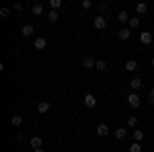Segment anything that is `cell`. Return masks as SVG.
<instances>
[{"label":"cell","instance_id":"obj_13","mask_svg":"<svg viewBox=\"0 0 154 152\" xmlns=\"http://www.w3.org/2000/svg\"><path fill=\"white\" fill-rule=\"evenodd\" d=\"M11 126L12 128H21V126H23V117L21 115H12L11 117Z\"/></svg>","mask_w":154,"mask_h":152},{"label":"cell","instance_id":"obj_7","mask_svg":"<svg viewBox=\"0 0 154 152\" xmlns=\"http://www.w3.org/2000/svg\"><path fill=\"white\" fill-rule=\"evenodd\" d=\"M95 132H97V136L105 138V136H109V132H111V129H109V126H107V123H99Z\"/></svg>","mask_w":154,"mask_h":152},{"label":"cell","instance_id":"obj_26","mask_svg":"<svg viewBox=\"0 0 154 152\" xmlns=\"http://www.w3.org/2000/svg\"><path fill=\"white\" fill-rule=\"evenodd\" d=\"M82 8H84V11L93 8V0H82Z\"/></svg>","mask_w":154,"mask_h":152},{"label":"cell","instance_id":"obj_32","mask_svg":"<svg viewBox=\"0 0 154 152\" xmlns=\"http://www.w3.org/2000/svg\"><path fill=\"white\" fill-rule=\"evenodd\" d=\"M150 64H152V66H154V58H152V60H150Z\"/></svg>","mask_w":154,"mask_h":152},{"label":"cell","instance_id":"obj_8","mask_svg":"<svg viewBox=\"0 0 154 152\" xmlns=\"http://www.w3.org/2000/svg\"><path fill=\"white\" fill-rule=\"evenodd\" d=\"M93 25H95V29H99V31H103V29L107 27L105 17H101V14H99V17H95V21H93Z\"/></svg>","mask_w":154,"mask_h":152},{"label":"cell","instance_id":"obj_6","mask_svg":"<svg viewBox=\"0 0 154 152\" xmlns=\"http://www.w3.org/2000/svg\"><path fill=\"white\" fill-rule=\"evenodd\" d=\"M21 35L23 37H33L35 35V27H33V25H23V29H21Z\"/></svg>","mask_w":154,"mask_h":152},{"label":"cell","instance_id":"obj_14","mask_svg":"<svg viewBox=\"0 0 154 152\" xmlns=\"http://www.w3.org/2000/svg\"><path fill=\"white\" fill-rule=\"evenodd\" d=\"M130 86L134 88V93H136V91H140V88H142V78H131Z\"/></svg>","mask_w":154,"mask_h":152},{"label":"cell","instance_id":"obj_5","mask_svg":"<svg viewBox=\"0 0 154 152\" xmlns=\"http://www.w3.org/2000/svg\"><path fill=\"white\" fill-rule=\"evenodd\" d=\"M84 105L88 107V109H95V107H97V99H95V95H93V93L84 95Z\"/></svg>","mask_w":154,"mask_h":152},{"label":"cell","instance_id":"obj_16","mask_svg":"<svg viewBox=\"0 0 154 152\" xmlns=\"http://www.w3.org/2000/svg\"><path fill=\"white\" fill-rule=\"evenodd\" d=\"M113 134H115V138H117V140H123V138L128 136V128H117Z\"/></svg>","mask_w":154,"mask_h":152},{"label":"cell","instance_id":"obj_3","mask_svg":"<svg viewBox=\"0 0 154 152\" xmlns=\"http://www.w3.org/2000/svg\"><path fill=\"white\" fill-rule=\"evenodd\" d=\"M152 41H154V35L150 31H142V33H140V43H142V45H150Z\"/></svg>","mask_w":154,"mask_h":152},{"label":"cell","instance_id":"obj_24","mask_svg":"<svg viewBox=\"0 0 154 152\" xmlns=\"http://www.w3.org/2000/svg\"><path fill=\"white\" fill-rule=\"evenodd\" d=\"M107 68V64H105V60H97V64H95V70H99V72H103Z\"/></svg>","mask_w":154,"mask_h":152},{"label":"cell","instance_id":"obj_20","mask_svg":"<svg viewBox=\"0 0 154 152\" xmlns=\"http://www.w3.org/2000/svg\"><path fill=\"white\" fill-rule=\"evenodd\" d=\"M142 140H144V132L142 129H134V142H140L142 144Z\"/></svg>","mask_w":154,"mask_h":152},{"label":"cell","instance_id":"obj_31","mask_svg":"<svg viewBox=\"0 0 154 152\" xmlns=\"http://www.w3.org/2000/svg\"><path fill=\"white\" fill-rule=\"evenodd\" d=\"M33 152H45V148H37V150H33Z\"/></svg>","mask_w":154,"mask_h":152},{"label":"cell","instance_id":"obj_17","mask_svg":"<svg viewBox=\"0 0 154 152\" xmlns=\"http://www.w3.org/2000/svg\"><path fill=\"white\" fill-rule=\"evenodd\" d=\"M45 19H48L49 23H56V21H58V19H60V14H58V11H49L48 14H45Z\"/></svg>","mask_w":154,"mask_h":152},{"label":"cell","instance_id":"obj_10","mask_svg":"<svg viewBox=\"0 0 154 152\" xmlns=\"http://www.w3.org/2000/svg\"><path fill=\"white\" fill-rule=\"evenodd\" d=\"M95 64H97V60L91 58V56H86V58L82 60V68H86V70H93V68H95Z\"/></svg>","mask_w":154,"mask_h":152},{"label":"cell","instance_id":"obj_25","mask_svg":"<svg viewBox=\"0 0 154 152\" xmlns=\"http://www.w3.org/2000/svg\"><path fill=\"white\" fill-rule=\"evenodd\" d=\"M136 126H138V117H134V115H131L130 119H128V128H130V129H134Z\"/></svg>","mask_w":154,"mask_h":152},{"label":"cell","instance_id":"obj_15","mask_svg":"<svg viewBox=\"0 0 154 152\" xmlns=\"http://www.w3.org/2000/svg\"><path fill=\"white\" fill-rule=\"evenodd\" d=\"M125 70L128 72H136L138 70V62H136V60H128V62H125Z\"/></svg>","mask_w":154,"mask_h":152},{"label":"cell","instance_id":"obj_22","mask_svg":"<svg viewBox=\"0 0 154 152\" xmlns=\"http://www.w3.org/2000/svg\"><path fill=\"white\" fill-rule=\"evenodd\" d=\"M140 27V17H131L130 19V29H138Z\"/></svg>","mask_w":154,"mask_h":152},{"label":"cell","instance_id":"obj_29","mask_svg":"<svg viewBox=\"0 0 154 152\" xmlns=\"http://www.w3.org/2000/svg\"><path fill=\"white\" fill-rule=\"evenodd\" d=\"M12 8H14V11H23V2H14Z\"/></svg>","mask_w":154,"mask_h":152},{"label":"cell","instance_id":"obj_12","mask_svg":"<svg viewBox=\"0 0 154 152\" xmlns=\"http://www.w3.org/2000/svg\"><path fill=\"white\" fill-rule=\"evenodd\" d=\"M130 19H131V17L128 14V11H119L117 12V21H119V23H130Z\"/></svg>","mask_w":154,"mask_h":152},{"label":"cell","instance_id":"obj_23","mask_svg":"<svg viewBox=\"0 0 154 152\" xmlns=\"http://www.w3.org/2000/svg\"><path fill=\"white\" fill-rule=\"evenodd\" d=\"M142 144L140 142H134V144H130V152H142Z\"/></svg>","mask_w":154,"mask_h":152},{"label":"cell","instance_id":"obj_27","mask_svg":"<svg viewBox=\"0 0 154 152\" xmlns=\"http://www.w3.org/2000/svg\"><path fill=\"white\" fill-rule=\"evenodd\" d=\"M148 105H154V88H150L148 93Z\"/></svg>","mask_w":154,"mask_h":152},{"label":"cell","instance_id":"obj_28","mask_svg":"<svg viewBox=\"0 0 154 152\" xmlns=\"http://www.w3.org/2000/svg\"><path fill=\"white\" fill-rule=\"evenodd\" d=\"M8 14H11V8H8V6H4V8L0 11V17H2V19H4V17H8Z\"/></svg>","mask_w":154,"mask_h":152},{"label":"cell","instance_id":"obj_19","mask_svg":"<svg viewBox=\"0 0 154 152\" xmlns=\"http://www.w3.org/2000/svg\"><path fill=\"white\" fill-rule=\"evenodd\" d=\"M31 12H33L35 17H41V14L45 12V8H43V4H35V6L31 8Z\"/></svg>","mask_w":154,"mask_h":152},{"label":"cell","instance_id":"obj_18","mask_svg":"<svg viewBox=\"0 0 154 152\" xmlns=\"http://www.w3.org/2000/svg\"><path fill=\"white\" fill-rule=\"evenodd\" d=\"M136 12H138V14H146V12H148V4H146V2L136 4Z\"/></svg>","mask_w":154,"mask_h":152},{"label":"cell","instance_id":"obj_30","mask_svg":"<svg viewBox=\"0 0 154 152\" xmlns=\"http://www.w3.org/2000/svg\"><path fill=\"white\" fill-rule=\"evenodd\" d=\"M97 8H99V11H105V8H107V2H99V4H97Z\"/></svg>","mask_w":154,"mask_h":152},{"label":"cell","instance_id":"obj_1","mask_svg":"<svg viewBox=\"0 0 154 152\" xmlns=\"http://www.w3.org/2000/svg\"><path fill=\"white\" fill-rule=\"evenodd\" d=\"M128 105H130L131 109H138V107L142 105V97L138 93H130L128 95Z\"/></svg>","mask_w":154,"mask_h":152},{"label":"cell","instance_id":"obj_2","mask_svg":"<svg viewBox=\"0 0 154 152\" xmlns=\"http://www.w3.org/2000/svg\"><path fill=\"white\" fill-rule=\"evenodd\" d=\"M49 109H51V103H49V101H39V103H37V113H39V115L49 113Z\"/></svg>","mask_w":154,"mask_h":152},{"label":"cell","instance_id":"obj_9","mask_svg":"<svg viewBox=\"0 0 154 152\" xmlns=\"http://www.w3.org/2000/svg\"><path fill=\"white\" fill-rule=\"evenodd\" d=\"M29 146H31L33 150H37V148H43V140H41L39 136H33V138L29 140Z\"/></svg>","mask_w":154,"mask_h":152},{"label":"cell","instance_id":"obj_4","mask_svg":"<svg viewBox=\"0 0 154 152\" xmlns=\"http://www.w3.org/2000/svg\"><path fill=\"white\" fill-rule=\"evenodd\" d=\"M117 37L121 39V41H128V39L131 37V29L130 27H121V29L117 31Z\"/></svg>","mask_w":154,"mask_h":152},{"label":"cell","instance_id":"obj_21","mask_svg":"<svg viewBox=\"0 0 154 152\" xmlns=\"http://www.w3.org/2000/svg\"><path fill=\"white\" fill-rule=\"evenodd\" d=\"M49 8L51 11H60L62 8V0H49Z\"/></svg>","mask_w":154,"mask_h":152},{"label":"cell","instance_id":"obj_11","mask_svg":"<svg viewBox=\"0 0 154 152\" xmlns=\"http://www.w3.org/2000/svg\"><path fill=\"white\" fill-rule=\"evenodd\" d=\"M45 45H48V39L45 37H35V41H33V47L35 49H45Z\"/></svg>","mask_w":154,"mask_h":152}]
</instances>
